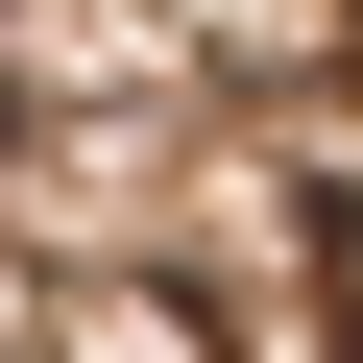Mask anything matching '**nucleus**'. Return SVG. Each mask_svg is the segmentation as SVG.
Wrapping results in <instances>:
<instances>
[{
  "mask_svg": "<svg viewBox=\"0 0 363 363\" xmlns=\"http://www.w3.org/2000/svg\"><path fill=\"white\" fill-rule=\"evenodd\" d=\"M315 291H339V363H363V242H315Z\"/></svg>",
  "mask_w": 363,
  "mask_h": 363,
  "instance_id": "f257e3e1",
  "label": "nucleus"
}]
</instances>
